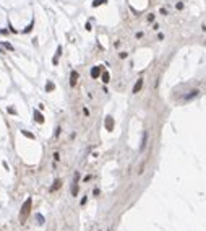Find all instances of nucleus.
Here are the masks:
<instances>
[{
	"label": "nucleus",
	"mask_w": 206,
	"mask_h": 231,
	"mask_svg": "<svg viewBox=\"0 0 206 231\" xmlns=\"http://www.w3.org/2000/svg\"><path fill=\"white\" fill-rule=\"evenodd\" d=\"M31 205H33V199L28 197L25 200V203L21 205V210H20V221L21 223H25L26 220H28V216L31 213Z\"/></svg>",
	"instance_id": "f257e3e1"
},
{
	"label": "nucleus",
	"mask_w": 206,
	"mask_h": 231,
	"mask_svg": "<svg viewBox=\"0 0 206 231\" xmlns=\"http://www.w3.org/2000/svg\"><path fill=\"white\" fill-rule=\"evenodd\" d=\"M21 133H23L25 137H28V139H31V140H34V139H36V137H34L31 132H28V130H21Z\"/></svg>",
	"instance_id": "9b49d317"
},
{
	"label": "nucleus",
	"mask_w": 206,
	"mask_h": 231,
	"mask_svg": "<svg viewBox=\"0 0 206 231\" xmlns=\"http://www.w3.org/2000/svg\"><path fill=\"white\" fill-rule=\"evenodd\" d=\"M71 194H73V195H76V194H78V184H76V182H75V184L71 186Z\"/></svg>",
	"instance_id": "ddd939ff"
},
{
	"label": "nucleus",
	"mask_w": 206,
	"mask_h": 231,
	"mask_svg": "<svg viewBox=\"0 0 206 231\" xmlns=\"http://www.w3.org/2000/svg\"><path fill=\"white\" fill-rule=\"evenodd\" d=\"M99 75H102L101 65H96V67H92V68H91V77H92V78H98Z\"/></svg>",
	"instance_id": "7ed1b4c3"
},
{
	"label": "nucleus",
	"mask_w": 206,
	"mask_h": 231,
	"mask_svg": "<svg viewBox=\"0 0 206 231\" xmlns=\"http://www.w3.org/2000/svg\"><path fill=\"white\" fill-rule=\"evenodd\" d=\"M33 117H34V120H36L37 124H44V116L41 114V111H37V109H36V111L33 112Z\"/></svg>",
	"instance_id": "20e7f679"
},
{
	"label": "nucleus",
	"mask_w": 206,
	"mask_h": 231,
	"mask_svg": "<svg viewBox=\"0 0 206 231\" xmlns=\"http://www.w3.org/2000/svg\"><path fill=\"white\" fill-rule=\"evenodd\" d=\"M104 125H106V129H107L109 132H112V129H114V119H112L111 116H107L106 120H104Z\"/></svg>",
	"instance_id": "f03ea898"
},
{
	"label": "nucleus",
	"mask_w": 206,
	"mask_h": 231,
	"mask_svg": "<svg viewBox=\"0 0 206 231\" xmlns=\"http://www.w3.org/2000/svg\"><path fill=\"white\" fill-rule=\"evenodd\" d=\"M62 56V47L59 46V47H57V52H55V57H54V65H57V62H59V57Z\"/></svg>",
	"instance_id": "6e6552de"
},
{
	"label": "nucleus",
	"mask_w": 206,
	"mask_h": 231,
	"mask_svg": "<svg viewBox=\"0 0 206 231\" xmlns=\"http://www.w3.org/2000/svg\"><path fill=\"white\" fill-rule=\"evenodd\" d=\"M46 89H47V91H54V89H55V85H54L52 81H47V85H46Z\"/></svg>",
	"instance_id": "9d476101"
},
{
	"label": "nucleus",
	"mask_w": 206,
	"mask_h": 231,
	"mask_svg": "<svg viewBox=\"0 0 206 231\" xmlns=\"http://www.w3.org/2000/svg\"><path fill=\"white\" fill-rule=\"evenodd\" d=\"M3 46H5L8 51H13V46H12V44H8V43H3Z\"/></svg>",
	"instance_id": "dca6fc26"
},
{
	"label": "nucleus",
	"mask_w": 206,
	"mask_h": 231,
	"mask_svg": "<svg viewBox=\"0 0 206 231\" xmlns=\"http://www.w3.org/2000/svg\"><path fill=\"white\" fill-rule=\"evenodd\" d=\"M76 83H78V72L73 70V72H71V75H70V85H71V87H75Z\"/></svg>",
	"instance_id": "39448f33"
},
{
	"label": "nucleus",
	"mask_w": 206,
	"mask_h": 231,
	"mask_svg": "<svg viewBox=\"0 0 206 231\" xmlns=\"http://www.w3.org/2000/svg\"><path fill=\"white\" fill-rule=\"evenodd\" d=\"M101 78H102V81H104V83H109V80H111V75H109V72H102Z\"/></svg>",
	"instance_id": "1a4fd4ad"
},
{
	"label": "nucleus",
	"mask_w": 206,
	"mask_h": 231,
	"mask_svg": "<svg viewBox=\"0 0 206 231\" xmlns=\"http://www.w3.org/2000/svg\"><path fill=\"white\" fill-rule=\"evenodd\" d=\"M197 95H198V89H193V91H190L188 96H185V99H190V98H193V96H197Z\"/></svg>",
	"instance_id": "4468645a"
},
{
	"label": "nucleus",
	"mask_w": 206,
	"mask_h": 231,
	"mask_svg": "<svg viewBox=\"0 0 206 231\" xmlns=\"http://www.w3.org/2000/svg\"><path fill=\"white\" fill-rule=\"evenodd\" d=\"M60 186H62V181H60V179H55V181H54V186L50 187V192H55Z\"/></svg>",
	"instance_id": "0eeeda50"
},
{
	"label": "nucleus",
	"mask_w": 206,
	"mask_h": 231,
	"mask_svg": "<svg viewBox=\"0 0 206 231\" xmlns=\"http://www.w3.org/2000/svg\"><path fill=\"white\" fill-rule=\"evenodd\" d=\"M106 2H107V0H94V2H92V7H99V5H104Z\"/></svg>",
	"instance_id": "f8f14e48"
},
{
	"label": "nucleus",
	"mask_w": 206,
	"mask_h": 231,
	"mask_svg": "<svg viewBox=\"0 0 206 231\" xmlns=\"http://www.w3.org/2000/svg\"><path fill=\"white\" fill-rule=\"evenodd\" d=\"M33 28H34V21H31L29 25H28V28H25V33H29V31L33 29Z\"/></svg>",
	"instance_id": "2eb2a0df"
},
{
	"label": "nucleus",
	"mask_w": 206,
	"mask_h": 231,
	"mask_svg": "<svg viewBox=\"0 0 206 231\" xmlns=\"http://www.w3.org/2000/svg\"><path fill=\"white\" fill-rule=\"evenodd\" d=\"M141 88H143V78H138V81H136L135 87H133V93H138Z\"/></svg>",
	"instance_id": "423d86ee"
}]
</instances>
